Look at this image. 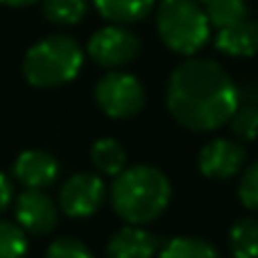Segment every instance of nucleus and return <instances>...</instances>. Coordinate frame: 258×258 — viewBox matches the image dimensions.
<instances>
[{"instance_id":"obj_1","label":"nucleus","mask_w":258,"mask_h":258,"mask_svg":"<svg viewBox=\"0 0 258 258\" xmlns=\"http://www.w3.org/2000/svg\"><path fill=\"white\" fill-rule=\"evenodd\" d=\"M168 109L186 129L213 132L238 111V89L220 63L186 59L170 77Z\"/></svg>"},{"instance_id":"obj_2","label":"nucleus","mask_w":258,"mask_h":258,"mask_svg":"<svg viewBox=\"0 0 258 258\" xmlns=\"http://www.w3.org/2000/svg\"><path fill=\"white\" fill-rule=\"evenodd\" d=\"M170 202V181L154 165L125 168L111 186V204L129 224H147L165 211Z\"/></svg>"},{"instance_id":"obj_3","label":"nucleus","mask_w":258,"mask_h":258,"mask_svg":"<svg viewBox=\"0 0 258 258\" xmlns=\"http://www.w3.org/2000/svg\"><path fill=\"white\" fill-rule=\"evenodd\" d=\"M84 63L80 43L66 34H52L34 43L23 59V75L32 86L52 89L75 80Z\"/></svg>"},{"instance_id":"obj_4","label":"nucleus","mask_w":258,"mask_h":258,"mask_svg":"<svg viewBox=\"0 0 258 258\" xmlns=\"http://www.w3.org/2000/svg\"><path fill=\"white\" fill-rule=\"evenodd\" d=\"M156 27L163 43L183 57L197 54L211 36L209 16L195 0H161Z\"/></svg>"},{"instance_id":"obj_5","label":"nucleus","mask_w":258,"mask_h":258,"mask_svg":"<svg viewBox=\"0 0 258 258\" xmlns=\"http://www.w3.org/2000/svg\"><path fill=\"white\" fill-rule=\"evenodd\" d=\"M100 109L111 118H132L145 104V89L129 73H109L95 86Z\"/></svg>"},{"instance_id":"obj_6","label":"nucleus","mask_w":258,"mask_h":258,"mask_svg":"<svg viewBox=\"0 0 258 258\" xmlns=\"http://www.w3.org/2000/svg\"><path fill=\"white\" fill-rule=\"evenodd\" d=\"M141 52V39L122 25H107L89 39V54L104 68H118L134 61Z\"/></svg>"},{"instance_id":"obj_7","label":"nucleus","mask_w":258,"mask_h":258,"mask_svg":"<svg viewBox=\"0 0 258 258\" xmlns=\"http://www.w3.org/2000/svg\"><path fill=\"white\" fill-rule=\"evenodd\" d=\"M107 200V186L98 174L80 172L71 177L59 190V206L68 218H89Z\"/></svg>"},{"instance_id":"obj_8","label":"nucleus","mask_w":258,"mask_h":258,"mask_svg":"<svg viewBox=\"0 0 258 258\" xmlns=\"http://www.w3.org/2000/svg\"><path fill=\"white\" fill-rule=\"evenodd\" d=\"M57 204L43 190L27 188L16 197V222L23 231L48 236L57 227Z\"/></svg>"},{"instance_id":"obj_9","label":"nucleus","mask_w":258,"mask_h":258,"mask_svg":"<svg viewBox=\"0 0 258 258\" xmlns=\"http://www.w3.org/2000/svg\"><path fill=\"white\" fill-rule=\"evenodd\" d=\"M245 163V147L229 138H215L200 152V170L209 179H231Z\"/></svg>"},{"instance_id":"obj_10","label":"nucleus","mask_w":258,"mask_h":258,"mask_svg":"<svg viewBox=\"0 0 258 258\" xmlns=\"http://www.w3.org/2000/svg\"><path fill=\"white\" fill-rule=\"evenodd\" d=\"M59 174V163L50 152L43 150H25L14 161V177L25 188L43 190L52 186Z\"/></svg>"},{"instance_id":"obj_11","label":"nucleus","mask_w":258,"mask_h":258,"mask_svg":"<svg viewBox=\"0 0 258 258\" xmlns=\"http://www.w3.org/2000/svg\"><path fill=\"white\" fill-rule=\"evenodd\" d=\"M161 247V240L154 233L141 229L138 224H127L116 231L109 240V258H154Z\"/></svg>"},{"instance_id":"obj_12","label":"nucleus","mask_w":258,"mask_h":258,"mask_svg":"<svg viewBox=\"0 0 258 258\" xmlns=\"http://www.w3.org/2000/svg\"><path fill=\"white\" fill-rule=\"evenodd\" d=\"M215 45L231 57H251L258 52V23L247 18L231 27L218 30Z\"/></svg>"},{"instance_id":"obj_13","label":"nucleus","mask_w":258,"mask_h":258,"mask_svg":"<svg viewBox=\"0 0 258 258\" xmlns=\"http://www.w3.org/2000/svg\"><path fill=\"white\" fill-rule=\"evenodd\" d=\"M95 9L116 25L141 23L154 7V0H93Z\"/></svg>"},{"instance_id":"obj_14","label":"nucleus","mask_w":258,"mask_h":258,"mask_svg":"<svg viewBox=\"0 0 258 258\" xmlns=\"http://www.w3.org/2000/svg\"><path fill=\"white\" fill-rule=\"evenodd\" d=\"M91 161H93V165L102 174H113V177H118V174L125 170L127 154H125V147H122L116 138H100V141H95L93 147H91Z\"/></svg>"},{"instance_id":"obj_15","label":"nucleus","mask_w":258,"mask_h":258,"mask_svg":"<svg viewBox=\"0 0 258 258\" xmlns=\"http://www.w3.org/2000/svg\"><path fill=\"white\" fill-rule=\"evenodd\" d=\"M204 12L209 16L211 27H231L240 21L249 18V5L247 0H206L204 3Z\"/></svg>"},{"instance_id":"obj_16","label":"nucleus","mask_w":258,"mask_h":258,"mask_svg":"<svg viewBox=\"0 0 258 258\" xmlns=\"http://www.w3.org/2000/svg\"><path fill=\"white\" fill-rule=\"evenodd\" d=\"M229 245L233 258H258V220H238L229 233Z\"/></svg>"},{"instance_id":"obj_17","label":"nucleus","mask_w":258,"mask_h":258,"mask_svg":"<svg viewBox=\"0 0 258 258\" xmlns=\"http://www.w3.org/2000/svg\"><path fill=\"white\" fill-rule=\"evenodd\" d=\"M89 12V0H43V16L57 25H75Z\"/></svg>"},{"instance_id":"obj_18","label":"nucleus","mask_w":258,"mask_h":258,"mask_svg":"<svg viewBox=\"0 0 258 258\" xmlns=\"http://www.w3.org/2000/svg\"><path fill=\"white\" fill-rule=\"evenodd\" d=\"M159 258H220L209 242L200 238H174L161 249Z\"/></svg>"},{"instance_id":"obj_19","label":"nucleus","mask_w":258,"mask_h":258,"mask_svg":"<svg viewBox=\"0 0 258 258\" xmlns=\"http://www.w3.org/2000/svg\"><path fill=\"white\" fill-rule=\"evenodd\" d=\"M27 238L18 224L0 220V258H25Z\"/></svg>"},{"instance_id":"obj_20","label":"nucleus","mask_w":258,"mask_h":258,"mask_svg":"<svg viewBox=\"0 0 258 258\" xmlns=\"http://www.w3.org/2000/svg\"><path fill=\"white\" fill-rule=\"evenodd\" d=\"M229 122H231V132L236 134L238 138L254 141L258 136V109H254V107L238 109Z\"/></svg>"},{"instance_id":"obj_21","label":"nucleus","mask_w":258,"mask_h":258,"mask_svg":"<svg viewBox=\"0 0 258 258\" xmlns=\"http://www.w3.org/2000/svg\"><path fill=\"white\" fill-rule=\"evenodd\" d=\"M45 258H93L89 247L75 238H59L45 251Z\"/></svg>"},{"instance_id":"obj_22","label":"nucleus","mask_w":258,"mask_h":258,"mask_svg":"<svg viewBox=\"0 0 258 258\" xmlns=\"http://www.w3.org/2000/svg\"><path fill=\"white\" fill-rule=\"evenodd\" d=\"M238 195L240 202L251 211H258V161L249 165L245 170L240 179V186H238Z\"/></svg>"},{"instance_id":"obj_23","label":"nucleus","mask_w":258,"mask_h":258,"mask_svg":"<svg viewBox=\"0 0 258 258\" xmlns=\"http://www.w3.org/2000/svg\"><path fill=\"white\" fill-rule=\"evenodd\" d=\"M14 200V190H12V183H9V179L5 177L3 172H0V215L7 211V206L12 204Z\"/></svg>"},{"instance_id":"obj_24","label":"nucleus","mask_w":258,"mask_h":258,"mask_svg":"<svg viewBox=\"0 0 258 258\" xmlns=\"http://www.w3.org/2000/svg\"><path fill=\"white\" fill-rule=\"evenodd\" d=\"M3 5H7V7H30V5L39 3V0H0Z\"/></svg>"},{"instance_id":"obj_25","label":"nucleus","mask_w":258,"mask_h":258,"mask_svg":"<svg viewBox=\"0 0 258 258\" xmlns=\"http://www.w3.org/2000/svg\"><path fill=\"white\" fill-rule=\"evenodd\" d=\"M195 3H200V5H204V3H206V0H195Z\"/></svg>"}]
</instances>
